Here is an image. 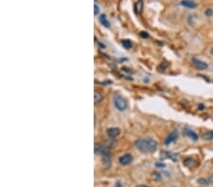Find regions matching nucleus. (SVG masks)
<instances>
[{
  "mask_svg": "<svg viewBox=\"0 0 213 187\" xmlns=\"http://www.w3.org/2000/svg\"><path fill=\"white\" fill-rule=\"evenodd\" d=\"M136 147L142 153H153L157 149L158 144L152 138H143L136 142Z\"/></svg>",
  "mask_w": 213,
  "mask_h": 187,
  "instance_id": "nucleus-1",
  "label": "nucleus"
},
{
  "mask_svg": "<svg viewBox=\"0 0 213 187\" xmlns=\"http://www.w3.org/2000/svg\"><path fill=\"white\" fill-rule=\"evenodd\" d=\"M114 105H115V107L117 108V109L118 111H125L127 109V102H126V100L122 97H120L118 95H116V96H114Z\"/></svg>",
  "mask_w": 213,
  "mask_h": 187,
  "instance_id": "nucleus-2",
  "label": "nucleus"
},
{
  "mask_svg": "<svg viewBox=\"0 0 213 187\" xmlns=\"http://www.w3.org/2000/svg\"><path fill=\"white\" fill-rule=\"evenodd\" d=\"M178 136H179L178 131H177V129H173V131L167 136V138H166L165 141H164V144H165L166 146L170 145L172 143L175 142L177 139H178Z\"/></svg>",
  "mask_w": 213,
  "mask_h": 187,
  "instance_id": "nucleus-3",
  "label": "nucleus"
},
{
  "mask_svg": "<svg viewBox=\"0 0 213 187\" xmlns=\"http://www.w3.org/2000/svg\"><path fill=\"white\" fill-rule=\"evenodd\" d=\"M95 152L97 153V154H98V155H102V157H105V156H111L110 155V151L109 150L106 148V147H102V146H101V145H96V147H95Z\"/></svg>",
  "mask_w": 213,
  "mask_h": 187,
  "instance_id": "nucleus-4",
  "label": "nucleus"
},
{
  "mask_svg": "<svg viewBox=\"0 0 213 187\" xmlns=\"http://www.w3.org/2000/svg\"><path fill=\"white\" fill-rule=\"evenodd\" d=\"M192 64L197 68V69H200V70H205L208 68V63L205 62L204 61H201L199 59H196V58H193L192 59Z\"/></svg>",
  "mask_w": 213,
  "mask_h": 187,
  "instance_id": "nucleus-5",
  "label": "nucleus"
},
{
  "mask_svg": "<svg viewBox=\"0 0 213 187\" xmlns=\"http://www.w3.org/2000/svg\"><path fill=\"white\" fill-rule=\"evenodd\" d=\"M132 161H133V157L129 153L124 154L123 156H121L119 158V163H120V164H122V165L130 164L132 163Z\"/></svg>",
  "mask_w": 213,
  "mask_h": 187,
  "instance_id": "nucleus-6",
  "label": "nucleus"
},
{
  "mask_svg": "<svg viewBox=\"0 0 213 187\" xmlns=\"http://www.w3.org/2000/svg\"><path fill=\"white\" fill-rule=\"evenodd\" d=\"M162 159H172L173 161H176L177 160V155L175 153H172L169 151H162L161 152V156Z\"/></svg>",
  "mask_w": 213,
  "mask_h": 187,
  "instance_id": "nucleus-7",
  "label": "nucleus"
},
{
  "mask_svg": "<svg viewBox=\"0 0 213 187\" xmlns=\"http://www.w3.org/2000/svg\"><path fill=\"white\" fill-rule=\"evenodd\" d=\"M120 133V129L118 128H110L107 129V134L110 136L111 138H115L117 136H118Z\"/></svg>",
  "mask_w": 213,
  "mask_h": 187,
  "instance_id": "nucleus-8",
  "label": "nucleus"
},
{
  "mask_svg": "<svg viewBox=\"0 0 213 187\" xmlns=\"http://www.w3.org/2000/svg\"><path fill=\"white\" fill-rule=\"evenodd\" d=\"M184 133L186 134L187 136H189L190 139H192L193 141H197L198 140V135L193 131H191V129H189L188 128L184 129Z\"/></svg>",
  "mask_w": 213,
  "mask_h": 187,
  "instance_id": "nucleus-9",
  "label": "nucleus"
},
{
  "mask_svg": "<svg viewBox=\"0 0 213 187\" xmlns=\"http://www.w3.org/2000/svg\"><path fill=\"white\" fill-rule=\"evenodd\" d=\"M181 5L186 7V8H189V9H194L197 7V4L193 1H190V0H182Z\"/></svg>",
  "mask_w": 213,
  "mask_h": 187,
  "instance_id": "nucleus-10",
  "label": "nucleus"
},
{
  "mask_svg": "<svg viewBox=\"0 0 213 187\" xmlns=\"http://www.w3.org/2000/svg\"><path fill=\"white\" fill-rule=\"evenodd\" d=\"M102 99H103V96H102V94L101 92H98V91H95V94H94V102L95 104H98V103H101L102 101Z\"/></svg>",
  "mask_w": 213,
  "mask_h": 187,
  "instance_id": "nucleus-11",
  "label": "nucleus"
},
{
  "mask_svg": "<svg viewBox=\"0 0 213 187\" xmlns=\"http://www.w3.org/2000/svg\"><path fill=\"white\" fill-rule=\"evenodd\" d=\"M185 166H188V167H191V166H194L196 164V161L193 159V158H187V159H185L184 162H183Z\"/></svg>",
  "mask_w": 213,
  "mask_h": 187,
  "instance_id": "nucleus-12",
  "label": "nucleus"
},
{
  "mask_svg": "<svg viewBox=\"0 0 213 187\" xmlns=\"http://www.w3.org/2000/svg\"><path fill=\"white\" fill-rule=\"evenodd\" d=\"M98 20H99V22H101V24L102 26H104L105 27H110V23L108 22V20H107V18H106L105 14H102V15L99 16Z\"/></svg>",
  "mask_w": 213,
  "mask_h": 187,
  "instance_id": "nucleus-13",
  "label": "nucleus"
},
{
  "mask_svg": "<svg viewBox=\"0 0 213 187\" xmlns=\"http://www.w3.org/2000/svg\"><path fill=\"white\" fill-rule=\"evenodd\" d=\"M202 138L204 140H207V141H211L213 140V131H208V132H205L202 134Z\"/></svg>",
  "mask_w": 213,
  "mask_h": 187,
  "instance_id": "nucleus-14",
  "label": "nucleus"
},
{
  "mask_svg": "<svg viewBox=\"0 0 213 187\" xmlns=\"http://www.w3.org/2000/svg\"><path fill=\"white\" fill-rule=\"evenodd\" d=\"M134 10L137 13H141L142 10H143V0H138L134 5Z\"/></svg>",
  "mask_w": 213,
  "mask_h": 187,
  "instance_id": "nucleus-15",
  "label": "nucleus"
},
{
  "mask_svg": "<svg viewBox=\"0 0 213 187\" xmlns=\"http://www.w3.org/2000/svg\"><path fill=\"white\" fill-rule=\"evenodd\" d=\"M121 44H122V46H124V48H126V49H130V48H132V46H133L132 42H131L130 40H128V39L122 40Z\"/></svg>",
  "mask_w": 213,
  "mask_h": 187,
  "instance_id": "nucleus-16",
  "label": "nucleus"
},
{
  "mask_svg": "<svg viewBox=\"0 0 213 187\" xmlns=\"http://www.w3.org/2000/svg\"><path fill=\"white\" fill-rule=\"evenodd\" d=\"M198 183L201 184V185H208L209 183V182L208 181V179H198Z\"/></svg>",
  "mask_w": 213,
  "mask_h": 187,
  "instance_id": "nucleus-17",
  "label": "nucleus"
},
{
  "mask_svg": "<svg viewBox=\"0 0 213 187\" xmlns=\"http://www.w3.org/2000/svg\"><path fill=\"white\" fill-rule=\"evenodd\" d=\"M168 66V64L167 63H165V62H163V63H161L160 65L158 66V70H161V71H164L165 69H166V67Z\"/></svg>",
  "mask_w": 213,
  "mask_h": 187,
  "instance_id": "nucleus-18",
  "label": "nucleus"
},
{
  "mask_svg": "<svg viewBox=\"0 0 213 187\" xmlns=\"http://www.w3.org/2000/svg\"><path fill=\"white\" fill-rule=\"evenodd\" d=\"M205 14L207 16H212V14H213V11L211 9H207L205 11Z\"/></svg>",
  "mask_w": 213,
  "mask_h": 187,
  "instance_id": "nucleus-19",
  "label": "nucleus"
},
{
  "mask_svg": "<svg viewBox=\"0 0 213 187\" xmlns=\"http://www.w3.org/2000/svg\"><path fill=\"white\" fill-rule=\"evenodd\" d=\"M98 11H99V8L98 7V5L95 4V5H94V13L97 15V14L98 13Z\"/></svg>",
  "mask_w": 213,
  "mask_h": 187,
  "instance_id": "nucleus-20",
  "label": "nucleus"
},
{
  "mask_svg": "<svg viewBox=\"0 0 213 187\" xmlns=\"http://www.w3.org/2000/svg\"><path fill=\"white\" fill-rule=\"evenodd\" d=\"M140 35H141V37H143V38H148V37H149V34H148L147 32H145V31L141 32Z\"/></svg>",
  "mask_w": 213,
  "mask_h": 187,
  "instance_id": "nucleus-21",
  "label": "nucleus"
},
{
  "mask_svg": "<svg viewBox=\"0 0 213 187\" xmlns=\"http://www.w3.org/2000/svg\"><path fill=\"white\" fill-rule=\"evenodd\" d=\"M156 165H157V166H161V167L165 166V164H163V163H156Z\"/></svg>",
  "mask_w": 213,
  "mask_h": 187,
  "instance_id": "nucleus-22",
  "label": "nucleus"
},
{
  "mask_svg": "<svg viewBox=\"0 0 213 187\" xmlns=\"http://www.w3.org/2000/svg\"><path fill=\"white\" fill-rule=\"evenodd\" d=\"M121 186H122V185L120 184V182H117V184H116V187H121Z\"/></svg>",
  "mask_w": 213,
  "mask_h": 187,
  "instance_id": "nucleus-23",
  "label": "nucleus"
},
{
  "mask_svg": "<svg viewBox=\"0 0 213 187\" xmlns=\"http://www.w3.org/2000/svg\"><path fill=\"white\" fill-rule=\"evenodd\" d=\"M137 187H149V186H147V185H144V184H141V185H138V186H137Z\"/></svg>",
  "mask_w": 213,
  "mask_h": 187,
  "instance_id": "nucleus-24",
  "label": "nucleus"
},
{
  "mask_svg": "<svg viewBox=\"0 0 213 187\" xmlns=\"http://www.w3.org/2000/svg\"><path fill=\"white\" fill-rule=\"evenodd\" d=\"M210 52H211V54H212V55H213V47H212V48H211V51H210Z\"/></svg>",
  "mask_w": 213,
  "mask_h": 187,
  "instance_id": "nucleus-25",
  "label": "nucleus"
},
{
  "mask_svg": "<svg viewBox=\"0 0 213 187\" xmlns=\"http://www.w3.org/2000/svg\"><path fill=\"white\" fill-rule=\"evenodd\" d=\"M211 183H212V184H213V179H211Z\"/></svg>",
  "mask_w": 213,
  "mask_h": 187,
  "instance_id": "nucleus-26",
  "label": "nucleus"
}]
</instances>
